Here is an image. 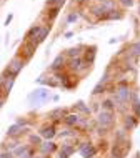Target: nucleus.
Masks as SVG:
<instances>
[{
    "mask_svg": "<svg viewBox=\"0 0 140 158\" xmlns=\"http://www.w3.org/2000/svg\"><path fill=\"white\" fill-rule=\"evenodd\" d=\"M65 2H67V0H47L45 5H47V7H57V5H58V7H62Z\"/></svg>",
    "mask_w": 140,
    "mask_h": 158,
    "instance_id": "34",
    "label": "nucleus"
},
{
    "mask_svg": "<svg viewBox=\"0 0 140 158\" xmlns=\"http://www.w3.org/2000/svg\"><path fill=\"white\" fill-rule=\"evenodd\" d=\"M12 20H14V15L10 14V15H8L7 19H5V25H7V27H8V25H10V22H12Z\"/></svg>",
    "mask_w": 140,
    "mask_h": 158,
    "instance_id": "39",
    "label": "nucleus"
},
{
    "mask_svg": "<svg viewBox=\"0 0 140 158\" xmlns=\"http://www.w3.org/2000/svg\"><path fill=\"white\" fill-rule=\"evenodd\" d=\"M28 142H30V145H37V147H40V145H42V136L32 133V135H28Z\"/></svg>",
    "mask_w": 140,
    "mask_h": 158,
    "instance_id": "31",
    "label": "nucleus"
},
{
    "mask_svg": "<svg viewBox=\"0 0 140 158\" xmlns=\"http://www.w3.org/2000/svg\"><path fill=\"white\" fill-rule=\"evenodd\" d=\"M74 110H75V113L78 112V113H82V115H90V112H92V110L88 108V106H87L85 103H83L82 100H80V102H77V103H75Z\"/></svg>",
    "mask_w": 140,
    "mask_h": 158,
    "instance_id": "26",
    "label": "nucleus"
},
{
    "mask_svg": "<svg viewBox=\"0 0 140 158\" xmlns=\"http://www.w3.org/2000/svg\"><path fill=\"white\" fill-rule=\"evenodd\" d=\"M124 19V12L122 10H110V12H107L104 17L100 19V22L102 20H122Z\"/></svg>",
    "mask_w": 140,
    "mask_h": 158,
    "instance_id": "20",
    "label": "nucleus"
},
{
    "mask_svg": "<svg viewBox=\"0 0 140 158\" xmlns=\"http://www.w3.org/2000/svg\"><path fill=\"white\" fill-rule=\"evenodd\" d=\"M39 83H45L47 87H52V88L60 87V82L55 78V75H52V77H40V78H39Z\"/></svg>",
    "mask_w": 140,
    "mask_h": 158,
    "instance_id": "21",
    "label": "nucleus"
},
{
    "mask_svg": "<svg viewBox=\"0 0 140 158\" xmlns=\"http://www.w3.org/2000/svg\"><path fill=\"white\" fill-rule=\"evenodd\" d=\"M108 87L110 85L108 83H104V82H99L95 85V88H93V92H92V95L93 97H97V95H102V93H105L108 90Z\"/></svg>",
    "mask_w": 140,
    "mask_h": 158,
    "instance_id": "25",
    "label": "nucleus"
},
{
    "mask_svg": "<svg viewBox=\"0 0 140 158\" xmlns=\"http://www.w3.org/2000/svg\"><path fill=\"white\" fill-rule=\"evenodd\" d=\"M132 88L127 80H122L115 85V92H113V98L112 100L115 102V105H118L120 108H124L127 103H130V97H132Z\"/></svg>",
    "mask_w": 140,
    "mask_h": 158,
    "instance_id": "1",
    "label": "nucleus"
},
{
    "mask_svg": "<svg viewBox=\"0 0 140 158\" xmlns=\"http://www.w3.org/2000/svg\"><path fill=\"white\" fill-rule=\"evenodd\" d=\"M42 27H44V25H40V23L32 25V27L27 30V33H25V40L30 42V44H33L35 47H39V45L35 44V40H37V37H39V33H40V30H42Z\"/></svg>",
    "mask_w": 140,
    "mask_h": 158,
    "instance_id": "8",
    "label": "nucleus"
},
{
    "mask_svg": "<svg viewBox=\"0 0 140 158\" xmlns=\"http://www.w3.org/2000/svg\"><path fill=\"white\" fill-rule=\"evenodd\" d=\"M33 156H35V155H33V150H32V148H27V150H25L19 158H33Z\"/></svg>",
    "mask_w": 140,
    "mask_h": 158,
    "instance_id": "36",
    "label": "nucleus"
},
{
    "mask_svg": "<svg viewBox=\"0 0 140 158\" xmlns=\"http://www.w3.org/2000/svg\"><path fill=\"white\" fill-rule=\"evenodd\" d=\"M39 135L45 140H53L57 136V130H55V125H44L40 128Z\"/></svg>",
    "mask_w": 140,
    "mask_h": 158,
    "instance_id": "11",
    "label": "nucleus"
},
{
    "mask_svg": "<svg viewBox=\"0 0 140 158\" xmlns=\"http://www.w3.org/2000/svg\"><path fill=\"white\" fill-rule=\"evenodd\" d=\"M118 3H120L122 7H125V8H130V7H134L135 0H118Z\"/></svg>",
    "mask_w": 140,
    "mask_h": 158,
    "instance_id": "35",
    "label": "nucleus"
},
{
    "mask_svg": "<svg viewBox=\"0 0 140 158\" xmlns=\"http://www.w3.org/2000/svg\"><path fill=\"white\" fill-rule=\"evenodd\" d=\"M40 153L44 156H47V155H50V153H53L55 150H57V145H55L52 140H45V142H42V145H40Z\"/></svg>",
    "mask_w": 140,
    "mask_h": 158,
    "instance_id": "15",
    "label": "nucleus"
},
{
    "mask_svg": "<svg viewBox=\"0 0 140 158\" xmlns=\"http://www.w3.org/2000/svg\"><path fill=\"white\" fill-rule=\"evenodd\" d=\"M138 17H140V5H138Z\"/></svg>",
    "mask_w": 140,
    "mask_h": 158,
    "instance_id": "43",
    "label": "nucleus"
},
{
    "mask_svg": "<svg viewBox=\"0 0 140 158\" xmlns=\"http://www.w3.org/2000/svg\"><path fill=\"white\" fill-rule=\"evenodd\" d=\"M130 108H132V113H134V117L135 118H138L140 117V97H138V93L137 92H132V97H130Z\"/></svg>",
    "mask_w": 140,
    "mask_h": 158,
    "instance_id": "10",
    "label": "nucleus"
},
{
    "mask_svg": "<svg viewBox=\"0 0 140 158\" xmlns=\"http://www.w3.org/2000/svg\"><path fill=\"white\" fill-rule=\"evenodd\" d=\"M23 67H25V62L20 57H17V55H15V57L8 62L5 72H3L2 75H5V77H15V78H17V75L23 70Z\"/></svg>",
    "mask_w": 140,
    "mask_h": 158,
    "instance_id": "4",
    "label": "nucleus"
},
{
    "mask_svg": "<svg viewBox=\"0 0 140 158\" xmlns=\"http://www.w3.org/2000/svg\"><path fill=\"white\" fill-rule=\"evenodd\" d=\"M3 77H5V75H3ZM14 83H15V77H5V83H3V95H5V98L8 97V93H10Z\"/></svg>",
    "mask_w": 140,
    "mask_h": 158,
    "instance_id": "24",
    "label": "nucleus"
},
{
    "mask_svg": "<svg viewBox=\"0 0 140 158\" xmlns=\"http://www.w3.org/2000/svg\"><path fill=\"white\" fill-rule=\"evenodd\" d=\"M78 152H80V155H82L83 158H93V156L97 155V148H95V145H92L90 142L80 145Z\"/></svg>",
    "mask_w": 140,
    "mask_h": 158,
    "instance_id": "9",
    "label": "nucleus"
},
{
    "mask_svg": "<svg viewBox=\"0 0 140 158\" xmlns=\"http://www.w3.org/2000/svg\"><path fill=\"white\" fill-rule=\"evenodd\" d=\"M95 57H97V47L95 45H90L85 48V52H83V60H85L88 65H93V62H95Z\"/></svg>",
    "mask_w": 140,
    "mask_h": 158,
    "instance_id": "13",
    "label": "nucleus"
},
{
    "mask_svg": "<svg viewBox=\"0 0 140 158\" xmlns=\"http://www.w3.org/2000/svg\"><path fill=\"white\" fill-rule=\"evenodd\" d=\"M137 125H138V120L134 117V115H127V117L124 118V128L125 130H134Z\"/></svg>",
    "mask_w": 140,
    "mask_h": 158,
    "instance_id": "22",
    "label": "nucleus"
},
{
    "mask_svg": "<svg viewBox=\"0 0 140 158\" xmlns=\"http://www.w3.org/2000/svg\"><path fill=\"white\" fill-rule=\"evenodd\" d=\"M50 25L47 23V25H44V27H42V30H40V33H39V37H37V40H35V44L37 45H40V44H44L45 42V38L49 37V33H50Z\"/></svg>",
    "mask_w": 140,
    "mask_h": 158,
    "instance_id": "23",
    "label": "nucleus"
},
{
    "mask_svg": "<svg viewBox=\"0 0 140 158\" xmlns=\"http://www.w3.org/2000/svg\"><path fill=\"white\" fill-rule=\"evenodd\" d=\"M100 106L102 110H108V112H115V102L112 100V98H105V100L100 102Z\"/></svg>",
    "mask_w": 140,
    "mask_h": 158,
    "instance_id": "27",
    "label": "nucleus"
},
{
    "mask_svg": "<svg viewBox=\"0 0 140 158\" xmlns=\"http://www.w3.org/2000/svg\"><path fill=\"white\" fill-rule=\"evenodd\" d=\"M33 158H45V156H44V155H42V156H33Z\"/></svg>",
    "mask_w": 140,
    "mask_h": 158,
    "instance_id": "42",
    "label": "nucleus"
},
{
    "mask_svg": "<svg viewBox=\"0 0 140 158\" xmlns=\"http://www.w3.org/2000/svg\"><path fill=\"white\" fill-rule=\"evenodd\" d=\"M0 158H2V156H0Z\"/></svg>",
    "mask_w": 140,
    "mask_h": 158,
    "instance_id": "44",
    "label": "nucleus"
},
{
    "mask_svg": "<svg viewBox=\"0 0 140 158\" xmlns=\"http://www.w3.org/2000/svg\"><path fill=\"white\" fill-rule=\"evenodd\" d=\"M80 115L78 113H67L65 117H63V123H65L69 128H74V127H77L78 123H80Z\"/></svg>",
    "mask_w": 140,
    "mask_h": 158,
    "instance_id": "14",
    "label": "nucleus"
},
{
    "mask_svg": "<svg viewBox=\"0 0 140 158\" xmlns=\"http://www.w3.org/2000/svg\"><path fill=\"white\" fill-rule=\"evenodd\" d=\"M88 14H90V15H95V20H97V22H100V19H102L105 14H107V10H105V8L102 7L100 3H93V5L90 7V10H88Z\"/></svg>",
    "mask_w": 140,
    "mask_h": 158,
    "instance_id": "17",
    "label": "nucleus"
},
{
    "mask_svg": "<svg viewBox=\"0 0 140 158\" xmlns=\"http://www.w3.org/2000/svg\"><path fill=\"white\" fill-rule=\"evenodd\" d=\"M15 123H19V125H22V127H27V118H22V117H20Z\"/></svg>",
    "mask_w": 140,
    "mask_h": 158,
    "instance_id": "38",
    "label": "nucleus"
},
{
    "mask_svg": "<svg viewBox=\"0 0 140 158\" xmlns=\"http://www.w3.org/2000/svg\"><path fill=\"white\" fill-rule=\"evenodd\" d=\"M72 153H75V147L70 143H63L60 147V152H58V158H69Z\"/></svg>",
    "mask_w": 140,
    "mask_h": 158,
    "instance_id": "18",
    "label": "nucleus"
},
{
    "mask_svg": "<svg viewBox=\"0 0 140 158\" xmlns=\"http://www.w3.org/2000/svg\"><path fill=\"white\" fill-rule=\"evenodd\" d=\"M78 17H80L78 12L72 10L70 14H69V17H67V23H74V22H77V20H78Z\"/></svg>",
    "mask_w": 140,
    "mask_h": 158,
    "instance_id": "32",
    "label": "nucleus"
},
{
    "mask_svg": "<svg viewBox=\"0 0 140 158\" xmlns=\"http://www.w3.org/2000/svg\"><path fill=\"white\" fill-rule=\"evenodd\" d=\"M67 115V112L63 108H53V110H50L49 112V118H52L53 122H60V120H63V117Z\"/></svg>",
    "mask_w": 140,
    "mask_h": 158,
    "instance_id": "19",
    "label": "nucleus"
},
{
    "mask_svg": "<svg viewBox=\"0 0 140 158\" xmlns=\"http://www.w3.org/2000/svg\"><path fill=\"white\" fill-rule=\"evenodd\" d=\"M35 50H37L35 45L30 44V42H27V40H23L22 45H20V48H19V53H17V57H20L25 63H27V62H30L32 57L35 55Z\"/></svg>",
    "mask_w": 140,
    "mask_h": 158,
    "instance_id": "5",
    "label": "nucleus"
},
{
    "mask_svg": "<svg viewBox=\"0 0 140 158\" xmlns=\"http://www.w3.org/2000/svg\"><path fill=\"white\" fill-rule=\"evenodd\" d=\"M113 123H115V113L108 112V110H100L97 115V125H99L100 133H105L107 130H110Z\"/></svg>",
    "mask_w": 140,
    "mask_h": 158,
    "instance_id": "2",
    "label": "nucleus"
},
{
    "mask_svg": "<svg viewBox=\"0 0 140 158\" xmlns=\"http://www.w3.org/2000/svg\"><path fill=\"white\" fill-rule=\"evenodd\" d=\"M87 47L85 45H77V47H72V48L65 50V57L67 58H75V57H83V52H85Z\"/></svg>",
    "mask_w": 140,
    "mask_h": 158,
    "instance_id": "12",
    "label": "nucleus"
},
{
    "mask_svg": "<svg viewBox=\"0 0 140 158\" xmlns=\"http://www.w3.org/2000/svg\"><path fill=\"white\" fill-rule=\"evenodd\" d=\"M49 98H50V92H49V88L40 87V88H35L33 92L28 93L27 100H28V103H30L32 106H39L40 103H44V102L49 100Z\"/></svg>",
    "mask_w": 140,
    "mask_h": 158,
    "instance_id": "3",
    "label": "nucleus"
},
{
    "mask_svg": "<svg viewBox=\"0 0 140 158\" xmlns=\"http://www.w3.org/2000/svg\"><path fill=\"white\" fill-rule=\"evenodd\" d=\"M60 10H62V7H49V8H47V10H45V14H44V19L47 20V22H53V20L55 19H57V17H58V14H60Z\"/></svg>",
    "mask_w": 140,
    "mask_h": 158,
    "instance_id": "16",
    "label": "nucleus"
},
{
    "mask_svg": "<svg viewBox=\"0 0 140 158\" xmlns=\"http://www.w3.org/2000/svg\"><path fill=\"white\" fill-rule=\"evenodd\" d=\"M27 131H28V127H22V125H19V123H14L12 127H8L7 136L8 138H19V136H22L23 133H27Z\"/></svg>",
    "mask_w": 140,
    "mask_h": 158,
    "instance_id": "7",
    "label": "nucleus"
},
{
    "mask_svg": "<svg viewBox=\"0 0 140 158\" xmlns=\"http://www.w3.org/2000/svg\"><path fill=\"white\" fill-rule=\"evenodd\" d=\"M19 138H10L8 140V142H5L3 143V148H5V150H10V152H14L17 147H19Z\"/></svg>",
    "mask_w": 140,
    "mask_h": 158,
    "instance_id": "30",
    "label": "nucleus"
},
{
    "mask_svg": "<svg viewBox=\"0 0 140 158\" xmlns=\"http://www.w3.org/2000/svg\"><path fill=\"white\" fill-rule=\"evenodd\" d=\"M3 103H5V98L0 97V108H2V105H3Z\"/></svg>",
    "mask_w": 140,
    "mask_h": 158,
    "instance_id": "41",
    "label": "nucleus"
},
{
    "mask_svg": "<svg viewBox=\"0 0 140 158\" xmlns=\"http://www.w3.org/2000/svg\"><path fill=\"white\" fill-rule=\"evenodd\" d=\"M75 3L80 7V5H85V3H88V0H75Z\"/></svg>",
    "mask_w": 140,
    "mask_h": 158,
    "instance_id": "40",
    "label": "nucleus"
},
{
    "mask_svg": "<svg viewBox=\"0 0 140 158\" xmlns=\"http://www.w3.org/2000/svg\"><path fill=\"white\" fill-rule=\"evenodd\" d=\"M97 3H100V5L104 7L107 12H110V10H115V5H117V2H115V0H99Z\"/></svg>",
    "mask_w": 140,
    "mask_h": 158,
    "instance_id": "29",
    "label": "nucleus"
},
{
    "mask_svg": "<svg viewBox=\"0 0 140 158\" xmlns=\"http://www.w3.org/2000/svg\"><path fill=\"white\" fill-rule=\"evenodd\" d=\"M57 135H60L62 138H72V136H75V131H72V128H65V130H62Z\"/></svg>",
    "mask_w": 140,
    "mask_h": 158,
    "instance_id": "33",
    "label": "nucleus"
},
{
    "mask_svg": "<svg viewBox=\"0 0 140 158\" xmlns=\"http://www.w3.org/2000/svg\"><path fill=\"white\" fill-rule=\"evenodd\" d=\"M65 65H67V57H65V53H58L57 57L53 58V62L50 63V70L53 72H62V70H65Z\"/></svg>",
    "mask_w": 140,
    "mask_h": 158,
    "instance_id": "6",
    "label": "nucleus"
},
{
    "mask_svg": "<svg viewBox=\"0 0 140 158\" xmlns=\"http://www.w3.org/2000/svg\"><path fill=\"white\" fill-rule=\"evenodd\" d=\"M0 156H2V158H15V156H14V152H10V150L0 152Z\"/></svg>",
    "mask_w": 140,
    "mask_h": 158,
    "instance_id": "37",
    "label": "nucleus"
},
{
    "mask_svg": "<svg viewBox=\"0 0 140 158\" xmlns=\"http://www.w3.org/2000/svg\"><path fill=\"white\" fill-rule=\"evenodd\" d=\"M127 53L134 55V57H138V55H140V40L134 42V44H130L129 48H127Z\"/></svg>",
    "mask_w": 140,
    "mask_h": 158,
    "instance_id": "28",
    "label": "nucleus"
}]
</instances>
